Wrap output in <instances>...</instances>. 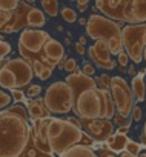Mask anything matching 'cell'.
I'll list each match as a JSON object with an SVG mask.
<instances>
[{
	"label": "cell",
	"instance_id": "cell-1",
	"mask_svg": "<svg viewBox=\"0 0 146 157\" xmlns=\"http://www.w3.org/2000/svg\"><path fill=\"white\" fill-rule=\"evenodd\" d=\"M31 126L9 108L0 113V157H22L29 145Z\"/></svg>",
	"mask_w": 146,
	"mask_h": 157
},
{
	"label": "cell",
	"instance_id": "cell-2",
	"mask_svg": "<svg viewBox=\"0 0 146 157\" xmlns=\"http://www.w3.org/2000/svg\"><path fill=\"white\" fill-rule=\"evenodd\" d=\"M86 34L88 37L94 40H105L108 43L109 52L117 56L120 51H123L122 46V28L117 22L112 19H106L99 14H92L89 20H86Z\"/></svg>",
	"mask_w": 146,
	"mask_h": 157
},
{
	"label": "cell",
	"instance_id": "cell-3",
	"mask_svg": "<svg viewBox=\"0 0 146 157\" xmlns=\"http://www.w3.org/2000/svg\"><path fill=\"white\" fill-rule=\"evenodd\" d=\"M71 111L79 119H105V102L100 88H86L74 94Z\"/></svg>",
	"mask_w": 146,
	"mask_h": 157
},
{
	"label": "cell",
	"instance_id": "cell-4",
	"mask_svg": "<svg viewBox=\"0 0 146 157\" xmlns=\"http://www.w3.org/2000/svg\"><path fill=\"white\" fill-rule=\"evenodd\" d=\"M48 143H49V146L52 149V154L62 157L69 148H72L74 145L83 143V145L92 146L94 145V140L82 128H77L76 125H72L71 122H68L65 119L63 126H62V131L54 139L48 140Z\"/></svg>",
	"mask_w": 146,
	"mask_h": 157
},
{
	"label": "cell",
	"instance_id": "cell-5",
	"mask_svg": "<svg viewBox=\"0 0 146 157\" xmlns=\"http://www.w3.org/2000/svg\"><path fill=\"white\" fill-rule=\"evenodd\" d=\"M122 46L134 63L143 60V49L146 46V23H131L122 29Z\"/></svg>",
	"mask_w": 146,
	"mask_h": 157
},
{
	"label": "cell",
	"instance_id": "cell-6",
	"mask_svg": "<svg viewBox=\"0 0 146 157\" xmlns=\"http://www.w3.org/2000/svg\"><path fill=\"white\" fill-rule=\"evenodd\" d=\"M43 102L51 114H68L74 102L72 90L66 82H55L46 90Z\"/></svg>",
	"mask_w": 146,
	"mask_h": 157
},
{
	"label": "cell",
	"instance_id": "cell-7",
	"mask_svg": "<svg viewBox=\"0 0 146 157\" xmlns=\"http://www.w3.org/2000/svg\"><path fill=\"white\" fill-rule=\"evenodd\" d=\"M49 39V34L39 29V28H32V29H25L20 34L19 39V49L20 54L26 59H29L31 62L34 60H40L46 65V57L43 56V45L45 42Z\"/></svg>",
	"mask_w": 146,
	"mask_h": 157
},
{
	"label": "cell",
	"instance_id": "cell-8",
	"mask_svg": "<svg viewBox=\"0 0 146 157\" xmlns=\"http://www.w3.org/2000/svg\"><path fill=\"white\" fill-rule=\"evenodd\" d=\"M109 91H111V96L114 100L117 117L129 119V114H131V109L134 105V96H132V91H131L129 85L126 83V80L122 77H112Z\"/></svg>",
	"mask_w": 146,
	"mask_h": 157
},
{
	"label": "cell",
	"instance_id": "cell-9",
	"mask_svg": "<svg viewBox=\"0 0 146 157\" xmlns=\"http://www.w3.org/2000/svg\"><path fill=\"white\" fill-rule=\"evenodd\" d=\"M82 129L95 142H105L114 134V126L111 120L106 119H80Z\"/></svg>",
	"mask_w": 146,
	"mask_h": 157
},
{
	"label": "cell",
	"instance_id": "cell-10",
	"mask_svg": "<svg viewBox=\"0 0 146 157\" xmlns=\"http://www.w3.org/2000/svg\"><path fill=\"white\" fill-rule=\"evenodd\" d=\"M3 68L9 69L16 75V88L26 86L28 83H31L32 77H34L31 63L26 62L25 59H9Z\"/></svg>",
	"mask_w": 146,
	"mask_h": 157
},
{
	"label": "cell",
	"instance_id": "cell-11",
	"mask_svg": "<svg viewBox=\"0 0 146 157\" xmlns=\"http://www.w3.org/2000/svg\"><path fill=\"white\" fill-rule=\"evenodd\" d=\"M88 56L91 57V60L103 68V69H112L115 66V62L111 59V52H109V48H108V43L102 39L95 40V43L92 46L88 48Z\"/></svg>",
	"mask_w": 146,
	"mask_h": 157
},
{
	"label": "cell",
	"instance_id": "cell-12",
	"mask_svg": "<svg viewBox=\"0 0 146 157\" xmlns=\"http://www.w3.org/2000/svg\"><path fill=\"white\" fill-rule=\"evenodd\" d=\"M123 20L131 23H146V0H129L123 13Z\"/></svg>",
	"mask_w": 146,
	"mask_h": 157
},
{
	"label": "cell",
	"instance_id": "cell-13",
	"mask_svg": "<svg viewBox=\"0 0 146 157\" xmlns=\"http://www.w3.org/2000/svg\"><path fill=\"white\" fill-rule=\"evenodd\" d=\"M43 56L46 57V65L54 69L58 65V62L65 59V48L60 42L49 37L43 45Z\"/></svg>",
	"mask_w": 146,
	"mask_h": 157
},
{
	"label": "cell",
	"instance_id": "cell-14",
	"mask_svg": "<svg viewBox=\"0 0 146 157\" xmlns=\"http://www.w3.org/2000/svg\"><path fill=\"white\" fill-rule=\"evenodd\" d=\"M128 3L129 0H95V5L102 13L117 20H123V13Z\"/></svg>",
	"mask_w": 146,
	"mask_h": 157
},
{
	"label": "cell",
	"instance_id": "cell-15",
	"mask_svg": "<svg viewBox=\"0 0 146 157\" xmlns=\"http://www.w3.org/2000/svg\"><path fill=\"white\" fill-rule=\"evenodd\" d=\"M26 108H28V113H29V117L31 119H45V117H51V113L48 111V108L45 106V102L43 99H31L26 102Z\"/></svg>",
	"mask_w": 146,
	"mask_h": 157
},
{
	"label": "cell",
	"instance_id": "cell-16",
	"mask_svg": "<svg viewBox=\"0 0 146 157\" xmlns=\"http://www.w3.org/2000/svg\"><path fill=\"white\" fill-rule=\"evenodd\" d=\"M128 140H129V139L126 137V134H118V132H115V134L109 136L105 142H106V148H108V149H111L112 152L120 154L122 151H125V146H126V142H128Z\"/></svg>",
	"mask_w": 146,
	"mask_h": 157
},
{
	"label": "cell",
	"instance_id": "cell-17",
	"mask_svg": "<svg viewBox=\"0 0 146 157\" xmlns=\"http://www.w3.org/2000/svg\"><path fill=\"white\" fill-rule=\"evenodd\" d=\"M131 91H132L134 100H137V102H143V100H144L146 83H144V80H143V74H135V75L132 77Z\"/></svg>",
	"mask_w": 146,
	"mask_h": 157
},
{
	"label": "cell",
	"instance_id": "cell-18",
	"mask_svg": "<svg viewBox=\"0 0 146 157\" xmlns=\"http://www.w3.org/2000/svg\"><path fill=\"white\" fill-rule=\"evenodd\" d=\"M62 157H99V155L94 152L91 146L79 143V145H74L72 148H69Z\"/></svg>",
	"mask_w": 146,
	"mask_h": 157
},
{
	"label": "cell",
	"instance_id": "cell-19",
	"mask_svg": "<svg viewBox=\"0 0 146 157\" xmlns=\"http://www.w3.org/2000/svg\"><path fill=\"white\" fill-rule=\"evenodd\" d=\"M45 23H46V20H45L43 11H40L39 8L31 6V10L28 11V16H26V26H31V28H42Z\"/></svg>",
	"mask_w": 146,
	"mask_h": 157
},
{
	"label": "cell",
	"instance_id": "cell-20",
	"mask_svg": "<svg viewBox=\"0 0 146 157\" xmlns=\"http://www.w3.org/2000/svg\"><path fill=\"white\" fill-rule=\"evenodd\" d=\"M100 93H102V97H103V102H105V119L111 120L115 116V106H114V100H112L111 91L105 90V88H100Z\"/></svg>",
	"mask_w": 146,
	"mask_h": 157
},
{
	"label": "cell",
	"instance_id": "cell-21",
	"mask_svg": "<svg viewBox=\"0 0 146 157\" xmlns=\"http://www.w3.org/2000/svg\"><path fill=\"white\" fill-rule=\"evenodd\" d=\"M0 86H3L6 90L16 88V75L6 68L0 69Z\"/></svg>",
	"mask_w": 146,
	"mask_h": 157
},
{
	"label": "cell",
	"instance_id": "cell-22",
	"mask_svg": "<svg viewBox=\"0 0 146 157\" xmlns=\"http://www.w3.org/2000/svg\"><path fill=\"white\" fill-rule=\"evenodd\" d=\"M42 8L49 17H55L58 14V2L57 0H40Z\"/></svg>",
	"mask_w": 146,
	"mask_h": 157
},
{
	"label": "cell",
	"instance_id": "cell-23",
	"mask_svg": "<svg viewBox=\"0 0 146 157\" xmlns=\"http://www.w3.org/2000/svg\"><path fill=\"white\" fill-rule=\"evenodd\" d=\"M60 14H62L63 20H65V22H68V23H74V22H77V13H76L74 10H72V8L65 6V8H62Z\"/></svg>",
	"mask_w": 146,
	"mask_h": 157
},
{
	"label": "cell",
	"instance_id": "cell-24",
	"mask_svg": "<svg viewBox=\"0 0 146 157\" xmlns=\"http://www.w3.org/2000/svg\"><path fill=\"white\" fill-rule=\"evenodd\" d=\"M19 2H20V0H0V11L13 13L17 8Z\"/></svg>",
	"mask_w": 146,
	"mask_h": 157
},
{
	"label": "cell",
	"instance_id": "cell-25",
	"mask_svg": "<svg viewBox=\"0 0 146 157\" xmlns=\"http://www.w3.org/2000/svg\"><path fill=\"white\" fill-rule=\"evenodd\" d=\"M125 151L129 152L134 157H138V154H140V145L135 143V142H132V140H128L126 142V146H125Z\"/></svg>",
	"mask_w": 146,
	"mask_h": 157
},
{
	"label": "cell",
	"instance_id": "cell-26",
	"mask_svg": "<svg viewBox=\"0 0 146 157\" xmlns=\"http://www.w3.org/2000/svg\"><path fill=\"white\" fill-rule=\"evenodd\" d=\"M95 83H97V86L100 85L102 88H105V90H109V86H111V77H109L108 74H103L102 77H99L97 80H95Z\"/></svg>",
	"mask_w": 146,
	"mask_h": 157
},
{
	"label": "cell",
	"instance_id": "cell-27",
	"mask_svg": "<svg viewBox=\"0 0 146 157\" xmlns=\"http://www.w3.org/2000/svg\"><path fill=\"white\" fill-rule=\"evenodd\" d=\"M40 93H42V86H40V85H31V86L28 88L26 96H28L29 99H36V97L40 96Z\"/></svg>",
	"mask_w": 146,
	"mask_h": 157
},
{
	"label": "cell",
	"instance_id": "cell-28",
	"mask_svg": "<svg viewBox=\"0 0 146 157\" xmlns=\"http://www.w3.org/2000/svg\"><path fill=\"white\" fill-rule=\"evenodd\" d=\"M76 68H77V62H76V59H66V60H65V63H63V69H65V71H68V72H74Z\"/></svg>",
	"mask_w": 146,
	"mask_h": 157
},
{
	"label": "cell",
	"instance_id": "cell-29",
	"mask_svg": "<svg viewBox=\"0 0 146 157\" xmlns=\"http://www.w3.org/2000/svg\"><path fill=\"white\" fill-rule=\"evenodd\" d=\"M129 116H131V120H132V122H140V120H141V109H140V108L134 103Z\"/></svg>",
	"mask_w": 146,
	"mask_h": 157
},
{
	"label": "cell",
	"instance_id": "cell-30",
	"mask_svg": "<svg viewBox=\"0 0 146 157\" xmlns=\"http://www.w3.org/2000/svg\"><path fill=\"white\" fill-rule=\"evenodd\" d=\"M11 99H14V102H26L25 100V94L19 88H13L11 90Z\"/></svg>",
	"mask_w": 146,
	"mask_h": 157
},
{
	"label": "cell",
	"instance_id": "cell-31",
	"mask_svg": "<svg viewBox=\"0 0 146 157\" xmlns=\"http://www.w3.org/2000/svg\"><path fill=\"white\" fill-rule=\"evenodd\" d=\"M11 52V45L8 42L0 40V59H3L5 56H8Z\"/></svg>",
	"mask_w": 146,
	"mask_h": 157
},
{
	"label": "cell",
	"instance_id": "cell-32",
	"mask_svg": "<svg viewBox=\"0 0 146 157\" xmlns=\"http://www.w3.org/2000/svg\"><path fill=\"white\" fill-rule=\"evenodd\" d=\"M9 102H11V94H6L5 91L0 90V108L8 106V105H9Z\"/></svg>",
	"mask_w": 146,
	"mask_h": 157
},
{
	"label": "cell",
	"instance_id": "cell-33",
	"mask_svg": "<svg viewBox=\"0 0 146 157\" xmlns=\"http://www.w3.org/2000/svg\"><path fill=\"white\" fill-rule=\"evenodd\" d=\"M13 13H5V11H0V29H2L5 25H8V22L11 20Z\"/></svg>",
	"mask_w": 146,
	"mask_h": 157
},
{
	"label": "cell",
	"instance_id": "cell-34",
	"mask_svg": "<svg viewBox=\"0 0 146 157\" xmlns=\"http://www.w3.org/2000/svg\"><path fill=\"white\" fill-rule=\"evenodd\" d=\"M31 68H32V72H34L36 75H39L40 71L45 68V63L40 62V60H34V62H31Z\"/></svg>",
	"mask_w": 146,
	"mask_h": 157
},
{
	"label": "cell",
	"instance_id": "cell-35",
	"mask_svg": "<svg viewBox=\"0 0 146 157\" xmlns=\"http://www.w3.org/2000/svg\"><path fill=\"white\" fill-rule=\"evenodd\" d=\"M51 74H52V68H49V66H45L42 71H40V74L37 75L40 80H48V78L51 77Z\"/></svg>",
	"mask_w": 146,
	"mask_h": 157
},
{
	"label": "cell",
	"instance_id": "cell-36",
	"mask_svg": "<svg viewBox=\"0 0 146 157\" xmlns=\"http://www.w3.org/2000/svg\"><path fill=\"white\" fill-rule=\"evenodd\" d=\"M99 157H115V152H112L106 146H102L100 151H99Z\"/></svg>",
	"mask_w": 146,
	"mask_h": 157
},
{
	"label": "cell",
	"instance_id": "cell-37",
	"mask_svg": "<svg viewBox=\"0 0 146 157\" xmlns=\"http://www.w3.org/2000/svg\"><path fill=\"white\" fill-rule=\"evenodd\" d=\"M82 74L92 77V75H94V66H92V65H89V63H85V65H83V68H82Z\"/></svg>",
	"mask_w": 146,
	"mask_h": 157
},
{
	"label": "cell",
	"instance_id": "cell-38",
	"mask_svg": "<svg viewBox=\"0 0 146 157\" xmlns=\"http://www.w3.org/2000/svg\"><path fill=\"white\" fill-rule=\"evenodd\" d=\"M117 56H118V63H120V65L125 68V66L128 65V59H129V57H128V54H126L125 51H120Z\"/></svg>",
	"mask_w": 146,
	"mask_h": 157
},
{
	"label": "cell",
	"instance_id": "cell-39",
	"mask_svg": "<svg viewBox=\"0 0 146 157\" xmlns=\"http://www.w3.org/2000/svg\"><path fill=\"white\" fill-rule=\"evenodd\" d=\"M89 3V0H77V6H79V11H85L86 6Z\"/></svg>",
	"mask_w": 146,
	"mask_h": 157
},
{
	"label": "cell",
	"instance_id": "cell-40",
	"mask_svg": "<svg viewBox=\"0 0 146 157\" xmlns=\"http://www.w3.org/2000/svg\"><path fill=\"white\" fill-rule=\"evenodd\" d=\"M66 120L71 122L72 125H76L77 128H82V123H80V119H79V117H77V119H76V117H69V119H66Z\"/></svg>",
	"mask_w": 146,
	"mask_h": 157
},
{
	"label": "cell",
	"instance_id": "cell-41",
	"mask_svg": "<svg viewBox=\"0 0 146 157\" xmlns=\"http://www.w3.org/2000/svg\"><path fill=\"white\" fill-rule=\"evenodd\" d=\"M76 51H77L79 54H85V52H86L85 45H83V43H80V42H79V43H76Z\"/></svg>",
	"mask_w": 146,
	"mask_h": 157
},
{
	"label": "cell",
	"instance_id": "cell-42",
	"mask_svg": "<svg viewBox=\"0 0 146 157\" xmlns=\"http://www.w3.org/2000/svg\"><path fill=\"white\" fill-rule=\"evenodd\" d=\"M128 129H129V126L123 125V126H120V128L117 129V132H118V134H126V132H128Z\"/></svg>",
	"mask_w": 146,
	"mask_h": 157
},
{
	"label": "cell",
	"instance_id": "cell-43",
	"mask_svg": "<svg viewBox=\"0 0 146 157\" xmlns=\"http://www.w3.org/2000/svg\"><path fill=\"white\" fill-rule=\"evenodd\" d=\"M9 59H0V69H2L5 65H6V62H8Z\"/></svg>",
	"mask_w": 146,
	"mask_h": 157
},
{
	"label": "cell",
	"instance_id": "cell-44",
	"mask_svg": "<svg viewBox=\"0 0 146 157\" xmlns=\"http://www.w3.org/2000/svg\"><path fill=\"white\" fill-rule=\"evenodd\" d=\"M120 157H134V155H131V154L126 152V151H122V152H120Z\"/></svg>",
	"mask_w": 146,
	"mask_h": 157
},
{
	"label": "cell",
	"instance_id": "cell-45",
	"mask_svg": "<svg viewBox=\"0 0 146 157\" xmlns=\"http://www.w3.org/2000/svg\"><path fill=\"white\" fill-rule=\"evenodd\" d=\"M143 140L146 142V122H144V128H143Z\"/></svg>",
	"mask_w": 146,
	"mask_h": 157
},
{
	"label": "cell",
	"instance_id": "cell-46",
	"mask_svg": "<svg viewBox=\"0 0 146 157\" xmlns=\"http://www.w3.org/2000/svg\"><path fill=\"white\" fill-rule=\"evenodd\" d=\"M80 43H83V45H85V43H86V37H82V39H80Z\"/></svg>",
	"mask_w": 146,
	"mask_h": 157
},
{
	"label": "cell",
	"instance_id": "cell-47",
	"mask_svg": "<svg viewBox=\"0 0 146 157\" xmlns=\"http://www.w3.org/2000/svg\"><path fill=\"white\" fill-rule=\"evenodd\" d=\"M143 59H144V62H146V46H144V49H143Z\"/></svg>",
	"mask_w": 146,
	"mask_h": 157
},
{
	"label": "cell",
	"instance_id": "cell-48",
	"mask_svg": "<svg viewBox=\"0 0 146 157\" xmlns=\"http://www.w3.org/2000/svg\"><path fill=\"white\" fill-rule=\"evenodd\" d=\"M34 2H36V0H26V3H29V5H31V3H34Z\"/></svg>",
	"mask_w": 146,
	"mask_h": 157
},
{
	"label": "cell",
	"instance_id": "cell-49",
	"mask_svg": "<svg viewBox=\"0 0 146 157\" xmlns=\"http://www.w3.org/2000/svg\"><path fill=\"white\" fill-rule=\"evenodd\" d=\"M140 157H146V152H141V154H140Z\"/></svg>",
	"mask_w": 146,
	"mask_h": 157
},
{
	"label": "cell",
	"instance_id": "cell-50",
	"mask_svg": "<svg viewBox=\"0 0 146 157\" xmlns=\"http://www.w3.org/2000/svg\"><path fill=\"white\" fill-rule=\"evenodd\" d=\"M144 100H146V91H144Z\"/></svg>",
	"mask_w": 146,
	"mask_h": 157
},
{
	"label": "cell",
	"instance_id": "cell-51",
	"mask_svg": "<svg viewBox=\"0 0 146 157\" xmlns=\"http://www.w3.org/2000/svg\"><path fill=\"white\" fill-rule=\"evenodd\" d=\"M0 40H3V37H2V36H0Z\"/></svg>",
	"mask_w": 146,
	"mask_h": 157
}]
</instances>
